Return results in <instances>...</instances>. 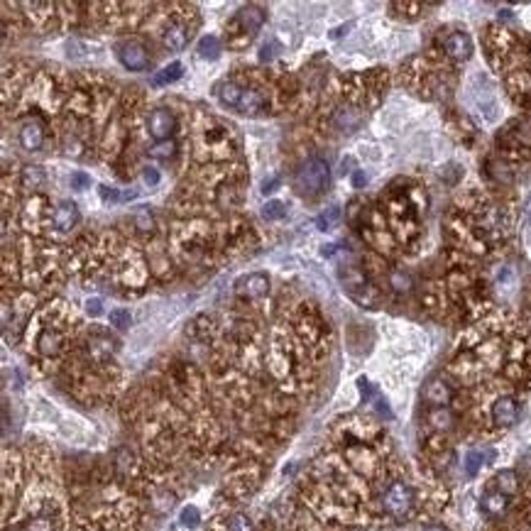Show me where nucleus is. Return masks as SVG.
Listing matches in <instances>:
<instances>
[{
	"instance_id": "ea45409f",
	"label": "nucleus",
	"mask_w": 531,
	"mask_h": 531,
	"mask_svg": "<svg viewBox=\"0 0 531 531\" xmlns=\"http://www.w3.org/2000/svg\"><path fill=\"white\" fill-rule=\"evenodd\" d=\"M274 49H277V44H274V42H270V44H265V47H262V61H267V59H272V56H274Z\"/></svg>"
},
{
	"instance_id": "f03ea898",
	"label": "nucleus",
	"mask_w": 531,
	"mask_h": 531,
	"mask_svg": "<svg viewBox=\"0 0 531 531\" xmlns=\"http://www.w3.org/2000/svg\"><path fill=\"white\" fill-rule=\"evenodd\" d=\"M330 184V167L321 157H311L294 171V188L301 196H321Z\"/></svg>"
},
{
	"instance_id": "4be33fe9",
	"label": "nucleus",
	"mask_w": 531,
	"mask_h": 531,
	"mask_svg": "<svg viewBox=\"0 0 531 531\" xmlns=\"http://www.w3.org/2000/svg\"><path fill=\"white\" fill-rule=\"evenodd\" d=\"M238 111L245 113V116H257L260 111H265V98H262L260 91L245 86V93H243V101H240Z\"/></svg>"
},
{
	"instance_id": "4468645a",
	"label": "nucleus",
	"mask_w": 531,
	"mask_h": 531,
	"mask_svg": "<svg viewBox=\"0 0 531 531\" xmlns=\"http://www.w3.org/2000/svg\"><path fill=\"white\" fill-rule=\"evenodd\" d=\"M365 113L360 111V106H353V103H343L333 111V125L343 133H355V130L363 125Z\"/></svg>"
},
{
	"instance_id": "4c0bfd02",
	"label": "nucleus",
	"mask_w": 531,
	"mask_h": 531,
	"mask_svg": "<svg viewBox=\"0 0 531 531\" xmlns=\"http://www.w3.org/2000/svg\"><path fill=\"white\" fill-rule=\"evenodd\" d=\"M142 179H145L147 186H157L159 184V171L154 167H145L142 169Z\"/></svg>"
},
{
	"instance_id": "b1692460",
	"label": "nucleus",
	"mask_w": 531,
	"mask_h": 531,
	"mask_svg": "<svg viewBox=\"0 0 531 531\" xmlns=\"http://www.w3.org/2000/svg\"><path fill=\"white\" fill-rule=\"evenodd\" d=\"M44 181H47V174H44V169L37 167V164H32V167H25V169H22V174H20L22 188H30V191H37V188H42Z\"/></svg>"
},
{
	"instance_id": "aec40b11",
	"label": "nucleus",
	"mask_w": 531,
	"mask_h": 531,
	"mask_svg": "<svg viewBox=\"0 0 531 531\" xmlns=\"http://www.w3.org/2000/svg\"><path fill=\"white\" fill-rule=\"evenodd\" d=\"M428 426L433 428V431L438 433H445L450 431V428L455 426V414L450 407H436V409H428V416H426Z\"/></svg>"
},
{
	"instance_id": "2eb2a0df",
	"label": "nucleus",
	"mask_w": 531,
	"mask_h": 531,
	"mask_svg": "<svg viewBox=\"0 0 531 531\" xmlns=\"http://www.w3.org/2000/svg\"><path fill=\"white\" fill-rule=\"evenodd\" d=\"M265 22H267V13L260 8V5H245V8H240L238 15H236V25H240V30H243L245 34L260 32Z\"/></svg>"
},
{
	"instance_id": "6e6552de",
	"label": "nucleus",
	"mask_w": 531,
	"mask_h": 531,
	"mask_svg": "<svg viewBox=\"0 0 531 531\" xmlns=\"http://www.w3.org/2000/svg\"><path fill=\"white\" fill-rule=\"evenodd\" d=\"M441 51L445 59H450V61H465V59H470V54H472V39L460 30L448 32L441 39Z\"/></svg>"
},
{
	"instance_id": "f257e3e1",
	"label": "nucleus",
	"mask_w": 531,
	"mask_h": 531,
	"mask_svg": "<svg viewBox=\"0 0 531 531\" xmlns=\"http://www.w3.org/2000/svg\"><path fill=\"white\" fill-rule=\"evenodd\" d=\"M380 507L394 522H404L416 510V490L414 485L402 477H394L380 490Z\"/></svg>"
},
{
	"instance_id": "5701e85b",
	"label": "nucleus",
	"mask_w": 531,
	"mask_h": 531,
	"mask_svg": "<svg viewBox=\"0 0 531 531\" xmlns=\"http://www.w3.org/2000/svg\"><path fill=\"white\" fill-rule=\"evenodd\" d=\"M181 74H184V66H181L179 61H171L169 66H164L162 71L154 74V76H152V86H154V88H162V86H169V84L179 81Z\"/></svg>"
},
{
	"instance_id": "423d86ee",
	"label": "nucleus",
	"mask_w": 531,
	"mask_h": 531,
	"mask_svg": "<svg viewBox=\"0 0 531 531\" xmlns=\"http://www.w3.org/2000/svg\"><path fill=\"white\" fill-rule=\"evenodd\" d=\"M505 142H507V150L512 154H517V157H527V154H531V118L512 123L505 133Z\"/></svg>"
},
{
	"instance_id": "39448f33",
	"label": "nucleus",
	"mask_w": 531,
	"mask_h": 531,
	"mask_svg": "<svg viewBox=\"0 0 531 531\" xmlns=\"http://www.w3.org/2000/svg\"><path fill=\"white\" fill-rule=\"evenodd\" d=\"M343 284H345L343 289H345L355 301H360V304H365V306L380 304V291H377V287H373V282L365 279L363 272L350 270L348 274H343Z\"/></svg>"
},
{
	"instance_id": "79ce46f5",
	"label": "nucleus",
	"mask_w": 531,
	"mask_h": 531,
	"mask_svg": "<svg viewBox=\"0 0 531 531\" xmlns=\"http://www.w3.org/2000/svg\"><path fill=\"white\" fill-rule=\"evenodd\" d=\"M353 184H355L358 188L365 184V174H363V171H355V176H353Z\"/></svg>"
},
{
	"instance_id": "393cba45",
	"label": "nucleus",
	"mask_w": 531,
	"mask_h": 531,
	"mask_svg": "<svg viewBox=\"0 0 531 531\" xmlns=\"http://www.w3.org/2000/svg\"><path fill=\"white\" fill-rule=\"evenodd\" d=\"M490 458H492V453H485V450H480V448H475V450H470V453L465 455V472L467 475H475V472L480 470V467L485 465Z\"/></svg>"
},
{
	"instance_id": "c9c22d12",
	"label": "nucleus",
	"mask_w": 531,
	"mask_h": 531,
	"mask_svg": "<svg viewBox=\"0 0 531 531\" xmlns=\"http://www.w3.org/2000/svg\"><path fill=\"white\" fill-rule=\"evenodd\" d=\"M71 186L79 188V191H84V188L91 186V176L84 174V171H74V174H71Z\"/></svg>"
},
{
	"instance_id": "7ed1b4c3",
	"label": "nucleus",
	"mask_w": 531,
	"mask_h": 531,
	"mask_svg": "<svg viewBox=\"0 0 531 531\" xmlns=\"http://www.w3.org/2000/svg\"><path fill=\"white\" fill-rule=\"evenodd\" d=\"M118 59L128 71H147L152 64L150 49L140 42V39H123L118 44Z\"/></svg>"
},
{
	"instance_id": "a19ab883",
	"label": "nucleus",
	"mask_w": 531,
	"mask_h": 531,
	"mask_svg": "<svg viewBox=\"0 0 531 531\" xmlns=\"http://www.w3.org/2000/svg\"><path fill=\"white\" fill-rule=\"evenodd\" d=\"M279 184V179H270V181H265V186H262V191L265 193H270V191H274V186Z\"/></svg>"
},
{
	"instance_id": "a211bd4d",
	"label": "nucleus",
	"mask_w": 531,
	"mask_h": 531,
	"mask_svg": "<svg viewBox=\"0 0 531 531\" xmlns=\"http://www.w3.org/2000/svg\"><path fill=\"white\" fill-rule=\"evenodd\" d=\"M188 39H191V32H188L186 25H179V22L169 25L167 30L162 32V42L169 51H184Z\"/></svg>"
},
{
	"instance_id": "ddd939ff",
	"label": "nucleus",
	"mask_w": 531,
	"mask_h": 531,
	"mask_svg": "<svg viewBox=\"0 0 531 531\" xmlns=\"http://www.w3.org/2000/svg\"><path fill=\"white\" fill-rule=\"evenodd\" d=\"M236 291L243 299H262V296H267V291H270V277L262 272H253V274H248V277L238 279Z\"/></svg>"
},
{
	"instance_id": "2f4dec72",
	"label": "nucleus",
	"mask_w": 531,
	"mask_h": 531,
	"mask_svg": "<svg viewBox=\"0 0 531 531\" xmlns=\"http://www.w3.org/2000/svg\"><path fill=\"white\" fill-rule=\"evenodd\" d=\"M176 154V142L167 140V142H157V145L150 150V157L154 159H171Z\"/></svg>"
},
{
	"instance_id": "dca6fc26",
	"label": "nucleus",
	"mask_w": 531,
	"mask_h": 531,
	"mask_svg": "<svg viewBox=\"0 0 531 531\" xmlns=\"http://www.w3.org/2000/svg\"><path fill=\"white\" fill-rule=\"evenodd\" d=\"M64 333L59 328H44L42 333L37 335V353L44 358H54L64 350Z\"/></svg>"
},
{
	"instance_id": "9d476101",
	"label": "nucleus",
	"mask_w": 531,
	"mask_h": 531,
	"mask_svg": "<svg viewBox=\"0 0 531 531\" xmlns=\"http://www.w3.org/2000/svg\"><path fill=\"white\" fill-rule=\"evenodd\" d=\"M424 402L431 409L448 407L453 402V387H450V382L443 380V377H431L424 385Z\"/></svg>"
},
{
	"instance_id": "f704fd0d",
	"label": "nucleus",
	"mask_w": 531,
	"mask_h": 531,
	"mask_svg": "<svg viewBox=\"0 0 531 531\" xmlns=\"http://www.w3.org/2000/svg\"><path fill=\"white\" fill-rule=\"evenodd\" d=\"M27 531H54V524H51V519L47 514H39V517H34L30 524H27Z\"/></svg>"
},
{
	"instance_id": "58836bf2",
	"label": "nucleus",
	"mask_w": 531,
	"mask_h": 531,
	"mask_svg": "<svg viewBox=\"0 0 531 531\" xmlns=\"http://www.w3.org/2000/svg\"><path fill=\"white\" fill-rule=\"evenodd\" d=\"M86 311H88V316H101L103 313V301L101 299H88L86 301Z\"/></svg>"
},
{
	"instance_id": "c85d7f7f",
	"label": "nucleus",
	"mask_w": 531,
	"mask_h": 531,
	"mask_svg": "<svg viewBox=\"0 0 531 531\" xmlns=\"http://www.w3.org/2000/svg\"><path fill=\"white\" fill-rule=\"evenodd\" d=\"M338 221H340V208L338 206H330V208H325L323 213L316 218V226L321 228V231H330Z\"/></svg>"
},
{
	"instance_id": "6ab92c4d",
	"label": "nucleus",
	"mask_w": 531,
	"mask_h": 531,
	"mask_svg": "<svg viewBox=\"0 0 531 531\" xmlns=\"http://www.w3.org/2000/svg\"><path fill=\"white\" fill-rule=\"evenodd\" d=\"M243 93H245V86L238 84L236 79H228V81L218 84V88H216V96H218V101L223 106L236 108V111H238L240 101H243Z\"/></svg>"
},
{
	"instance_id": "bb28decb",
	"label": "nucleus",
	"mask_w": 531,
	"mask_h": 531,
	"mask_svg": "<svg viewBox=\"0 0 531 531\" xmlns=\"http://www.w3.org/2000/svg\"><path fill=\"white\" fill-rule=\"evenodd\" d=\"M228 531H257L253 519L248 517V514L243 512H236L228 517Z\"/></svg>"
},
{
	"instance_id": "cd10ccee",
	"label": "nucleus",
	"mask_w": 531,
	"mask_h": 531,
	"mask_svg": "<svg viewBox=\"0 0 531 531\" xmlns=\"http://www.w3.org/2000/svg\"><path fill=\"white\" fill-rule=\"evenodd\" d=\"M487 167H490V176L500 181V184H510V181H512V171H510V164H507V162L495 159V162H490Z\"/></svg>"
},
{
	"instance_id": "20e7f679",
	"label": "nucleus",
	"mask_w": 531,
	"mask_h": 531,
	"mask_svg": "<svg viewBox=\"0 0 531 531\" xmlns=\"http://www.w3.org/2000/svg\"><path fill=\"white\" fill-rule=\"evenodd\" d=\"M522 407L514 394H500L492 404H490V421L495 428H512L519 421Z\"/></svg>"
},
{
	"instance_id": "e433bc0d",
	"label": "nucleus",
	"mask_w": 531,
	"mask_h": 531,
	"mask_svg": "<svg viewBox=\"0 0 531 531\" xmlns=\"http://www.w3.org/2000/svg\"><path fill=\"white\" fill-rule=\"evenodd\" d=\"M98 191H101V198H103L106 203H118V201H123V193H118L116 188H111V186H101Z\"/></svg>"
},
{
	"instance_id": "1a4fd4ad",
	"label": "nucleus",
	"mask_w": 531,
	"mask_h": 531,
	"mask_svg": "<svg viewBox=\"0 0 531 531\" xmlns=\"http://www.w3.org/2000/svg\"><path fill=\"white\" fill-rule=\"evenodd\" d=\"M147 130H150V137L154 142H167L176 130V116L167 108H157L147 120Z\"/></svg>"
},
{
	"instance_id": "37998d69",
	"label": "nucleus",
	"mask_w": 531,
	"mask_h": 531,
	"mask_svg": "<svg viewBox=\"0 0 531 531\" xmlns=\"http://www.w3.org/2000/svg\"><path fill=\"white\" fill-rule=\"evenodd\" d=\"M421 531H448V529H445L443 524H428V527H424Z\"/></svg>"
},
{
	"instance_id": "a878e982",
	"label": "nucleus",
	"mask_w": 531,
	"mask_h": 531,
	"mask_svg": "<svg viewBox=\"0 0 531 531\" xmlns=\"http://www.w3.org/2000/svg\"><path fill=\"white\" fill-rule=\"evenodd\" d=\"M221 54V39L213 37V34H208V37H203L201 42H198V56H203V59H218Z\"/></svg>"
},
{
	"instance_id": "7c9ffc66",
	"label": "nucleus",
	"mask_w": 531,
	"mask_h": 531,
	"mask_svg": "<svg viewBox=\"0 0 531 531\" xmlns=\"http://www.w3.org/2000/svg\"><path fill=\"white\" fill-rule=\"evenodd\" d=\"M179 522H181V527H186V529H196L198 524H201V512H198L193 505H188V507L181 510Z\"/></svg>"
},
{
	"instance_id": "412c9836",
	"label": "nucleus",
	"mask_w": 531,
	"mask_h": 531,
	"mask_svg": "<svg viewBox=\"0 0 531 531\" xmlns=\"http://www.w3.org/2000/svg\"><path fill=\"white\" fill-rule=\"evenodd\" d=\"M492 487L500 490V492H505L507 497H514V495L519 492V487H522L517 470H512V467H505V470H500L492 477Z\"/></svg>"
},
{
	"instance_id": "72a5a7b5",
	"label": "nucleus",
	"mask_w": 531,
	"mask_h": 531,
	"mask_svg": "<svg viewBox=\"0 0 531 531\" xmlns=\"http://www.w3.org/2000/svg\"><path fill=\"white\" fill-rule=\"evenodd\" d=\"M111 325H116L118 330H125L130 323H133V316H130V311H125V308H116V311H111Z\"/></svg>"
},
{
	"instance_id": "f3484780",
	"label": "nucleus",
	"mask_w": 531,
	"mask_h": 531,
	"mask_svg": "<svg viewBox=\"0 0 531 531\" xmlns=\"http://www.w3.org/2000/svg\"><path fill=\"white\" fill-rule=\"evenodd\" d=\"M79 218H81V216H79L76 203H74V201H61V203L54 208V216H51V223H54V228H56V231L66 233V231H71V228L76 226Z\"/></svg>"
},
{
	"instance_id": "f8f14e48",
	"label": "nucleus",
	"mask_w": 531,
	"mask_h": 531,
	"mask_svg": "<svg viewBox=\"0 0 531 531\" xmlns=\"http://www.w3.org/2000/svg\"><path fill=\"white\" fill-rule=\"evenodd\" d=\"M118 350V340L111 338L106 333H93L88 340H86V355H88L93 363H108Z\"/></svg>"
},
{
	"instance_id": "c756f323",
	"label": "nucleus",
	"mask_w": 531,
	"mask_h": 531,
	"mask_svg": "<svg viewBox=\"0 0 531 531\" xmlns=\"http://www.w3.org/2000/svg\"><path fill=\"white\" fill-rule=\"evenodd\" d=\"M387 279H390V287H394L397 291H409L411 289V277L404 270H392L390 274H387Z\"/></svg>"
},
{
	"instance_id": "0eeeda50",
	"label": "nucleus",
	"mask_w": 531,
	"mask_h": 531,
	"mask_svg": "<svg viewBox=\"0 0 531 531\" xmlns=\"http://www.w3.org/2000/svg\"><path fill=\"white\" fill-rule=\"evenodd\" d=\"M510 507H512V497H507L505 492H500L495 487L485 490L482 497H480V512L487 519H492V522L505 519L510 514Z\"/></svg>"
},
{
	"instance_id": "473e14b6",
	"label": "nucleus",
	"mask_w": 531,
	"mask_h": 531,
	"mask_svg": "<svg viewBox=\"0 0 531 531\" xmlns=\"http://www.w3.org/2000/svg\"><path fill=\"white\" fill-rule=\"evenodd\" d=\"M262 216H265L267 221H282L284 216H287V206L282 201H267L265 208H262Z\"/></svg>"
},
{
	"instance_id": "9b49d317",
	"label": "nucleus",
	"mask_w": 531,
	"mask_h": 531,
	"mask_svg": "<svg viewBox=\"0 0 531 531\" xmlns=\"http://www.w3.org/2000/svg\"><path fill=\"white\" fill-rule=\"evenodd\" d=\"M17 137H20V145L22 150L27 152H39L44 147V123L39 118H27L25 123L20 125V133H17Z\"/></svg>"
}]
</instances>
